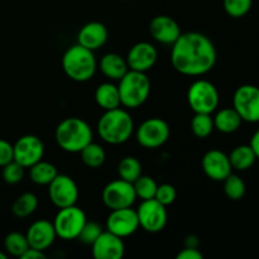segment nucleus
Segmentation results:
<instances>
[{
  "instance_id": "obj_36",
  "label": "nucleus",
  "mask_w": 259,
  "mask_h": 259,
  "mask_svg": "<svg viewBox=\"0 0 259 259\" xmlns=\"http://www.w3.org/2000/svg\"><path fill=\"white\" fill-rule=\"evenodd\" d=\"M176 196H177V191L172 185L162 184V185H158V187H157L154 199L167 207L168 205L174 204L175 200H176Z\"/></svg>"
},
{
  "instance_id": "obj_7",
  "label": "nucleus",
  "mask_w": 259,
  "mask_h": 259,
  "mask_svg": "<svg viewBox=\"0 0 259 259\" xmlns=\"http://www.w3.org/2000/svg\"><path fill=\"white\" fill-rule=\"evenodd\" d=\"M86 222L88 219L83 210L72 205L58 210L53 220V227L58 238L63 240H73L77 239Z\"/></svg>"
},
{
  "instance_id": "obj_32",
  "label": "nucleus",
  "mask_w": 259,
  "mask_h": 259,
  "mask_svg": "<svg viewBox=\"0 0 259 259\" xmlns=\"http://www.w3.org/2000/svg\"><path fill=\"white\" fill-rule=\"evenodd\" d=\"M223 182H224V192L228 199L233 201L243 199L245 195V184L238 175L230 174Z\"/></svg>"
},
{
  "instance_id": "obj_14",
  "label": "nucleus",
  "mask_w": 259,
  "mask_h": 259,
  "mask_svg": "<svg viewBox=\"0 0 259 259\" xmlns=\"http://www.w3.org/2000/svg\"><path fill=\"white\" fill-rule=\"evenodd\" d=\"M106 229L120 238L133 235L139 229V220L137 210L131 207L111 210L106 219Z\"/></svg>"
},
{
  "instance_id": "obj_30",
  "label": "nucleus",
  "mask_w": 259,
  "mask_h": 259,
  "mask_svg": "<svg viewBox=\"0 0 259 259\" xmlns=\"http://www.w3.org/2000/svg\"><path fill=\"white\" fill-rule=\"evenodd\" d=\"M4 247L5 250L9 253L13 257H22L27 249L29 248V244H28L27 237L22 233L13 232L9 233V234L5 237L4 239Z\"/></svg>"
},
{
  "instance_id": "obj_5",
  "label": "nucleus",
  "mask_w": 259,
  "mask_h": 259,
  "mask_svg": "<svg viewBox=\"0 0 259 259\" xmlns=\"http://www.w3.org/2000/svg\"><path fill=\"white\" fill-rule=\"evenodd\" d=\"M121 105L128 109H137L143 105L151 94V81L146 72L129 70L119 80L118 85Z\"/></svg>"
},
{
  "instance_id": "obj_20",
  "label": "nucleus",
  "mask_w": 259,
  "mask_h": 259,
  "mask_svg": "<svg viewBox=\"0 0 259 259\" xmlns=\"http://www.w3.org/2000/svg\"><path fill=\"white\" fill-rule=\"evenodd\" d=\"M109 38L108 28L100 22L86 23L78 30L77 43L90 51H96L103 47Z\"/></svg>"
},
{
  "instance_id": "obj_39",
  "label": "nucleus",
  "mask_w": 259,
  "mask_h": 259,
  "mask_svg": "<svg viewBox=\"0 0 259 259\" xmlns=\"http://www.w3.org/2000/svg\"><path fill=\"white\" fill-rule=\"evenodd\" d=\"M20 258L22 259H45L46 254H45V252H42V250H38V249H34V248L29 247L27 249V252H25Z\"/></svg>"
},
{
  "instance_id": "obj_27",
  "label": "nucleus",
  "mask_w": 259,
  "mask_h": 259,
  "mask_svg": "<svg viewBox=\"0 0 259 259\" xmlns=\"http://www.w3.org/2000/svg\"><path fill=\"white\" fill-rule=\"evenodd\" d=\"M38 207V199L32 192H24L17 197L12 206L13 214L17 218H27L32 215Z\"/></svg>"
},
{
  "instance_id": "obj_12",
  "label": "nucleus",
  "mask_w": 259,
  "mask_h": 259,
  "mask_svg": "<svg viewBox=\"0 0 259 259\" xmlns=\"http://www.w3.org/2000/svg\"><path fill=\"white\" fill-rule=\"evenodd\" d=\"M48 195L52 204L58 209L72 206L77 202L78 187L70 176L58 174L48 185Z\"/></svg>"
},
{
  "instance_id": "obj_17",
  "label": "nucleus",
  "mask_w": 259,
  "mask_h": 259,
  "mask_svg": "<svg viewBox=\"0 0 259 259\" xmlns=\"http://www.w3.org/2000/svg\"><path fill=\"white\" fill-rule=\"evenodd\" d=\"M202 169L205 175L212 181H224L232 174V164L229 156L219 149L207 151L202 157Z\"/></svg>"
},
{
  "instance_id": "obj_38",
  "label": "nucleus",
  "mask_w": 259,
  "mask_h": 259,
  "mask_svg": "<svg viewBox=\"0 0 259 259\" xmlns=\"http://www.w3.org/2000/svg\"><path fill=\"white\" fill-rule=\"evenodd\" d=\"M202 253L197 248L185 247L181 252L177 254V259H202Z\"/></svg>"
},
{
  "instance_id": "obj_29",
  "label": "nucleus",
  "mask_w": 259,
  "mask_h": 259,
  "mask_svg": "<svg viewBox=\"0 0 259 259\" xmlns=\"http://www.w3.org/2000/svg\"><path fill=\"white\" fill-rule=\"evenodd\" d=\"M214 129V119L211 118V114L195 113L191 120V131L195 137L200 139L207 138Z\"/></svg>"
},
{
  "instance_id": "obj_24",
  "label": "nucleus",
  "mask_w": 259,
  "mask_h": 259,
  "mask_svg": "<svg viewBox=\"0 0 259 259\" xmlns=\"http://www.w3.org/2000/svg\"><path fill=\"white\" fill-rule=\"evenodd\" d=\"M255 159H257V157H255V153L249 144H242V146L235 147L229 154L232 168L237 169V171L249 169L254 164Z\"/></svg>"
},
{
  "instance_id": "obj_28",
  "label": "nucleus",
  "mask_w": 259,
  "mask_h": 259,
  "mask_svg": "<svg viewBox=\"0 0 259 259\" xmlns=\"http://www.w3.org/2000/svg\"><path fill=\"white\" fill-rule=\"evenodd\" d=\"M118 174L121 180L133 184L142 175V164L136 157H124L118 164Z\"/></svg>"
},
{
  "instance_id": "obj_11",
  "label": "nucleus",
  "mask_w": 259,
  "mask_h": 259,
  "mask_svg": "<svg viewBox=\"0 0 259 259\" xmlns=\"http://www.w3.org/2000/svg\"><path fill=\"white\" fill-rule=\"evenodd\" d=\"M137 200L136 191L132 182L125 180H115L104 187L103 202L110 210L131 207Z\"/></svg>"
},
{
  "instance_id": "obj_25",
  "label": "nucleus",
  "mask_w": 259,
  "mask_h": 259,
  "mask_svg": "<svg viewBox=\"0 0 259 259\" xmlns=\"http://www.w3.org/2000/svg\"><path fill=\"white\" fill-rule=\"evenodd\" d=\"M57 175L58 172L56 166L42 159L29 167L30 180L37 185H50Z\"/></svg>"
},
{
  "instance_id": "obj_22",
  "label": "nucleus",
  "mask_w": 259,
  "mask_h": 259,
  "mask_svg": "<svg viewBox=\"0 0 259 259\" xmlns=\"http://www.w3.org/2000/svg\"><path fill=\"white\" fill-rule=\"evenodd\" d=\"M95 101L104 110H111L121 105L118 86L111 82H104L95 90Z\"/></svg>"
},
{
  "instance_id": "obj_19",
  "label": "nucleus",
  "mask_w": 259,
  "mask_h": 259,
  "mask_svg": "<svg viewBox=\"0 0 259 259\" xmlns=\"http://www.w3.org/2000/svg\"><path fill=\"white\" fill-rule=\"evenodd\" d=\"M25 237H27L28 244L30 248L45 252L53 244L55 239L57 238V234H56L53 223L40 219L33 223L28 228Z\"/></svg>"
},
{
  "instance_id": "obj_37",
  "label": "nucleus",
  "mask_w": 259,
  "mask_h": 259,
  "mask_svg": "<svg viewBox=\"0 0 259 259\" xmlns=\"http://www.w3.org/2000/svg\"><path fill=\"white\" fill-rule=\"evenodd\" d=\"M14 161V151L9 142L0 139V167H4L9 162Z\"/></svg>"
},
{
  "instance_id": "obj_21",
  "label": "nucleus",
  "mask_w": 259,
  "mask_h": 259,
  "mask_svg": "<svg viewBox=\"0 0 259 259\" xmlns=\"http://www.w3.org/2000/svg\"><path fill=\"white\" fill-rule=\"evenodd\" d=\"M99 67L104 76L114 81H119L129 71L125 58L114 52L104 55L99 62Z\"/></svg>"
},
{
  "instance_id": "obj_1",
  "label": "nucleus",
  "mask_w": 259,
  "mask_h": 259,
  "mask_svg": "<svg viewBox=\"0 0 259 259\" xmlns=\"http://www.w3.org/2000/svg\"><path fill=\"white\" fill-rule=\"evenodd\" d=\"M171 62L182 75L202 76L210 72L217 63V48L202 33H181L172 45Z\"/></svg>"
},
{
  "instance_id": "obj_4",
  "label": "nucleus",
  "mask_w": 259,
  "mask_h": 259,
  "mask_svg": "<svg viewBox=\"0 0 259 259\" xmlns=\"http://www.w3.org/2000/svg\"><path fill=\"white\" fill-rule=\"evenodd\" d=\"M62 68L66 75L76 82H86L95 75L98 62L94 51L81 45H73L63 53Z\"/></svg>"
},
{
  "instance_id": "obj_26",
  "label": "nucleus",
  "mask_w": 259,
  "mask_h": 259,
  "mask_svg": "<svg viewBox=\"0 0 259 259\" xmlns=\"http://www.w3.org/2000/svg\"><path fill=\"white\" fill-rule=\"evenodd\" d=\"M80 154L83 164L90 167V168H99V167H101L106 158V153L103 147L98 143H94V142L83 147L80 151Z\"/></svg>"
},
{
  "instance_id": "obj_10",
  "label": "nucleus",
  "mask_w": 259,
  "mask_h": 259,
  "mask_svg": "<svg viewBox=\"0 0 259 259\" xmlns=\"http://www.w3.org/2000/svg\"><path fill=\"white\" fill-rule=\"evenodd\" d=\"M136 137L137 142L144 148H158L168 141L169 126L163 119L149 118L139 125Z\"/></svg>"
},
{
  "instance_id": "obj_40",
  "label": "nucleus",
  "mask_w": 259,
  "mask_h": 259,
  "mask_svg": "<svg viewBox=\"0 0 259 259\" xmlns=\"http://www.w3.org/2000/svg\"><path fill=\"white\" fill-rule=\"evenodd\" d=\"M250 147H252L253 152L255 153V157H257V159H259V129L257 132H255L254 134H253L252 139H250Z\"/></svg>"
},
{
  "instance_id": "obj_33",
  "label": "nucleus",
  "mask_w": 259,
  "mask_h": 259,
  "mask_svg": "<svg viewBox=\"0 0 259 259\" xmlns=\"http://www.w3.org/2000/svg\"><path fill=\"white\" fill-rule=\"evenodd\" d=\"M253 0H224V9L232 18H242L250 10Z\"/></svg>"
},
{
  "instance_id": "obj_31",
  "label": "nucleus",
  "mask_w": 259,
  "mask_h": 259,
  "mask_svg": "<svg viewBox=\"0 0 259 259\" xmlns=\"http://www.w3.org/2000/svg\"><path fill=\"white\" fill-rule=\"evenodd\" d=\"M133 186L137 197H139L143 201V200L154 199L158 185H157V182L151 176H143V175H141L133 182Z\"/></svg>"
},
{
  "instance_id": "obj_41",
  "label": "nucleus",
  "mask_w": 259,
  "mask_h": 259,
  "mask_svg": "<svg viewBox=\"0 0 259 259\" xmlns=\"http://www.w3.org/2000/svg\"><path fill=\"white\" fill-rule=\"evenodd\" d=\"M0 259H7V254H4L3 252H0Z\"/></svg>"
},
{
  "instance_id": "obj_23",
  "label": "nucleus",
  "mask_w": 259,
  "mask_h": 259,
  "mask_svg": "<svg viewBox=\"0 0 259 259\" xmlns=\"http://www.w3.org/2000/svg\"><path fill=\"white\" fill-rule=\"evenodd\" d=\"M212 119H214L215 129L224 134H230L237 132L240 128L243 121L234 108L222 109L220 111H218L217 115Z\"/></svg>"
},
{
  "instance_id": "obj_18",
  "label": "nucleus",
  "mask_w": 259,
  "mask_h": 259,
  "mask_svg": "<svg viewBox=\"0 0 259 259\" xmlns=\"http://www.w3.org/2000/svg\"><path fill=\"white\" fill-rule=\"evenodd\" d=\"M149 33L157 42L172 46L182 32L174 18L168 15H157L149 23Z\"/></svg>"
},
{
  "instance_id": "obj_34",
  "label": "nucleus",
  "mask_w": 259,
  "mask_h": 259,
  "mask_svg": "<svg viewBox=\"0 0 259 259\" xmlns=\"http://www.w3.org/2000/svg\"><path fill=\"white\" fill-rule=\"evenodd\" d=\"M3 180L9 185H15L20 182L24 177V167L18 162L12 161L3 167Z\"/></svg>"
},
{
  "instance_id": "obj_13",
  "label": "nucleus",
  "mask_w": 259,
  "mask_h": 259,
  "mask_svg": "<svg viewBox=\"0 0 259 259\" xmlns=\"http://www.w3.org/2000/svg\"><path fill=\"white\" fill-rule=\"evenodd\" d=\"M14 161L22 164L24 168H29L34 163L39 162L45 154L43 142L33 134L23 136L13 146Z\"/></svg>"
},
{
  "instance_id": "obj_9",
  "label": "nucleus",
  "mask_w": 259,
  "mask_h": 259,
  "mask_svg": "<svg viewBox=\"0 0 259 259\" xmlns=\"http://www.w3.org/2000/svg\"><path fill=\"white\" fill-rule=\"evenodd\" d=\"M233 108L237 110L243 121H259V88L254 85H242L233 96Z\"/></svg>"
},
{
  "instance_id": "obj_6",
  "label": "nucleus",
  "mask_w": 259,
  "mask_h": 259,
  "mask_svg": "<svg viewBox=\"0 0 259 259\" xmlns=\"http://www.w3.org/2000/svg\"><path fill=\"white\" fill-rule=\"evenodd\" d=\"M187 101L194 113L212 114L219 106V93L210 81L196 80L189 88Z\"/></svg>"
},
{
  "instance_id": "obj_2",
  "label": "nucleus",
  "mask_w": 259,
  "mask_h": 259,
  "mask_svg": "<svg viewBox=\"0 0 259 259\" xmlns=\"http://www.w3.org/2000/svg\"><path fill=\"white\" fill-rule=\"evenodd\" d=\"M100 138L109 144H123L134 132V121L131 114L120 108L105 110L98 121Z\"/></svg>"
},
{
  "instance_id": "obj_16",
  "label": "nucleus",
  "mask_w": 259,
  "mask_h": 259,
  "mask_svg": "<svg viewBox=\"0 0 259 259\" xmlns=\"http://www.w3.org/2000/svg\"><path fill=\"white\" fill-rule=\"evenodd\" d=\"M157 58L158 52L153 45L148 42H139L128 51L125 60L129 70L147 72L156 65Z\"/></svg>"
},
{
  "instance_id": "obj_35",
  "label": "nucleus",
  "mask_w": 259,
  "mask_h": 259,
  "mask_svg": "<svg viewBox=\"0 0 259 259\" xmlns=\"http://www.w3.org/2000/svg\"><path fill=\"white\" fill-rule=\"evenodd\" d=\"M103 233V228L95 222H86L83 228L81 229L80 234H78L77 239H80L81 243L83 244L91 245L96 239H98L99 235Z\"/></svg>"
},
{
  "instance_id": "obj_42",
  "label": "nucleus",
  "mask_w": 259,
  "mask_h": 259,
  "mask_svg": "<svg viewBox=\"0 0 259 259\" xmlns=\"http://www.w3.org/2000/svg\"><path fill=\"white\" fill-rule=\"evenodd\" d=\"M125 2H128V0H125Z\"/></svg>"
},
{
  "instance_id": "obj_3",
  "label": "nucleus",
  "mask_w": 259,
  "mask_h": 259,
  "mask_svg": "<svg viewBox=\"0 0 259 259\" xmlns=\"http://www.w3.org/2000/svg\"><path fill=\"white\" fill-rule=\"evenodd\" d=\"M55 138L61 149L68 153H80L93 142V129L83 119L66 118L57 125Z\"/></svg>"
},
{
  "instance_id": "obj_8",
  "label": "nucleus",
  "mask_w": 259,
  "mask_h": 259,
  "mask_svg": "<svg viewBox=\"0 0 259 259\" xmlns=\"http://www.w3.org/2000/svg\"><path fill=\"white\" fill-rule=\"evenodd\" d=\"M139 228L147 233H159L164 229L168 220L167 209L156 199L143 200L137 209Z\"/></svg>"
},
{
  "instance_id": "obj_15",
  "label": "nucleus",
  "mask_w": 259,
  "mask_h": 259,
  "mask_svg": "<svg viewBox=\"0 0 259 259\" xmlns=\"http://www.w3.org/2000/svg\"><path fill=\"white\" fill-rule=\"evenodd\" d=\"M91 252L95 259H121L125 253L123 238L113 234L109 230L103 232L91 244Z\"/></svg>"
}]
</instances>
